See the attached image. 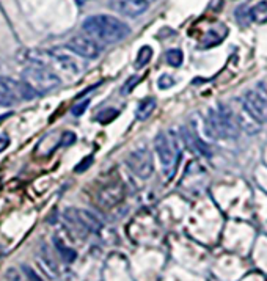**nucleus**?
Wrapping results in <instances>:
<instances>
[{
  "label": "nucleus",
  "mask_w": 267,
  "mask_h": 281,
  "mask_svg": "<svg viewBox=\"0 0 267 281\" xmlns=\"http://www.w3.org/2000/svg\"><path fill=\"white\" fill-rule=\"evenodd\" d=\"M165 60L170 66H173V68H179L184 61V53L181 49H170L165 55Z\"/></svg>",
  "instance_id": "obj_15"
},
{
  "label": "nucleus",
  "mask_w": 267,
  "mask_h": 281,
  "mask_svg": "<svg viewBox=\"0 0 267 281\" xmlns=\"http://www.w3.org/2000/svg\"><path fill=\"white\" fill-rule=\"evenodd\" d=\"M242 105L245 112L251 116V119L264 124L267 123V96L258 90H250L244 95Z\"/></svg>",
  "instance_id": "obj_6"
},
{
  "label": "nucleus",
  "mask_w": 267,
  "mask_h": 281,
  "mask_svg": "<svg viewBox=\"0 0 267 281\" xmlns=\"http://www.w3.org/2000/svg\"><path fill=\"white\" fill-rule=\"evenodd\" d=\"M151 57H153V49H151L150 46H143V47L139 50L136 66H137V68H142V66L148 64L150 60H151Z\"/></svg>",
  "instance_id": "obj_16"
},
{
  "label": "nucleus",
  "mask_w": 267,
  "mask_h": 281,
  "mask_svg": "<svg viewBox=\"0 0 267 281\" xmlns=\"http://www.w3.org/2000/svg\"><path fill=\"white\" fill-rule=\"evenodd\" d=\"M208 127L217 138H237L240 133V123L228 105L219 104L208 115Z\"/></svg>",
  "instance_id": "obj_2"
},
{
  "label": "nucleus",
  "mask_w": 267,
  "mask_h": 281,
  "mask_svg": "<svg viewBox=\"0 0 267 281\" xmlns=\"http://www.w3.org/2000/svg\"><path fill=\"white\" fill-rule=\"evenodd\" d=\"M157 85H159L160 90H167V88L175 85V80H173L170 76H160L159 80H157Z\"/></svg>",
  "instance_id": "obj_18"
},
{
  "label": "nucleus",
  "mask_w": 267,
  "mask_h": 281,
  "mask_svg": "<svg viewBox=\"0 0 267 281\" xmlns=\"http://www.w3.org/2000/svg\"><path fill=\"white\" fill-rule=\"evenodd\" d=\"M24 99L21 82L10 77H0V105L10 107Z\"/></svg>",
  "instance_id": "obj_8"
},
{
  "label": "nucleus",
  "mask_w": 267,
  "mask_h": 281,
  "mask_svg": "<svg viewBox=\"0 0 267 281\" xmlns=\"http://www.w3.org/2000/svg\"><path fill=\"white\" fill-rule=\"evenodd\" d=\"M22 270L27 273V276H29V279H30V281H43L41 278H39V276H38V275H36V273H35V272L30 269L29 265H24V267H22Z\"/></svg>",
  "instance_id": "obj_23"
},
{
  "label": "nucleus",
  "mask_w": 267,
  "mask_h": 281,
  "mask_svg": "<svg viewBox=\"0 0 267 281\" xmlns=\"http://www.w3.org/2000/svg\"><path fill=\"white\" fill-rule=\"evenodd\" d=\"M250 19L258 24H264L267 21V2H258L250 10Z\"/></svg>",
  "instance_id": "obj_14"
},
{
  "label": "nucleus",
  "mask_w": 267,
  "mask_h": 281,
  "mask_svg": "<svg viewBox=\"0 0 267 281\" xmlns=\"http://www.w3.org/2000/svg\"><path fill=\"white\" fill-rule=\"evenodd\" d=\"M8 145H10V138L7 135H0V153L5 151L8 148Z\"/></svg>",
  "instance_id": "obj_24"
},
{
  "label": "nucleus",
  "mask_w": 267,
  "mask_h": 281,
  "mask_svg": "<svg viewBox=\"0 0 267 281\" xmlns=\"http://www.w3.org/2000/svg\"><path fill=\"white\" fill-rule=\"evenodd\" d=\"M127 168L140 179H148L154 171V160L153 154L148 148H140L132 151L126 157Z\"/></svg>",
  "instance_id": "obj_5"
},
{
  "label": "nucleus",
  "mask_w": 267,
  "mask_h": 281,
  "mask_svg": "<svg viewBox=\"0 0 267 281\" xmlns=\"http://www.w3.org/2000/svg\"><path fill=\"white\" fill-rule=\"evenodd\" d=\"M154 110H156V99L146 98L139 104L137 110H136V118L140 119V121H145V119H148L153 115Z\"/></svg>",
  "instance_id": "obj_13"
},
{
  "label": "nucleus",
  "mask_w": 267,
  "mask_h": 281,
  "mask_svg": "<svg viewBox=\"0 0 267 281\" xmlns=\"http://www.w3.org/2000/svg\"><path fill=\"white\" fill-rule=\"evenodd\" d=\"M85 2H88V0H76V4H79V5H84Z\"/></svg>",
  "instance_id": "obj_26"
},
{
  "label": "nucleus",
  "mask_w": 267,
  "mask_h": 281,
  "mask_svg": "<svg viewBox=\"0 0 267 281\" xmlns=\"http://www.w3.org/2000/svg\"><path fill=\"white\" fill-rule=\"evenodd\" d=\"M71 212L74 214L73 219L76 223H79L80 226H84L88 231H99L101 230V222L90 214L88 210H82V209H71Z\"/></svg>",
  "instance_id": "obj_11"
},
{
  "label": "nucleus",
  "mask_w": 267,
  "mask_h": 281,
  "mask_svg": "<svg viewBox=\"0 0 267 281\" xmlns=\"http://www.w3.org/2000/svg\"><path fill=\"white\" fill-rule=\"evenodd\" d=\"M11 115H13V113H5V115H0V124H2V123L5 121V119H7V118H10Z\"/></svg>",
  "instance_id": "obj_25"
},
{
  "label": "nucleus",
  "mask_w": 267,
  "mask_h": 281,
  "mask_svg": "<svg viewBox=\"0 0 267 281\" xmlns=\"http://www.w3.org/2000/svg\"><path fill=\"white\" fill-rule=\"evenodd\" d=\"M55 247H57V250H58V253H60V256L66 261V262H73L74 259H76V251L74 250H71V248H68V247H64L60 240H57L55 239Z\"/></svg>",
  "instance_id": "obj_17"
},
{
  "label": "nucleus",
  "mask_w": 267,
  "mask_h": 281,
  "mask_svg": "<svg viewBox=\"0 0 267 281\" xmlns=\"http://www.w3.org/2000/svg\"><path fill=\"white\" fill-rule=\"evenodd\" d=\"M82 30L87 33V36L107 44L123 41L130 33L126 22L109 15H95L87 18L82 24Z\"/></svg>",
  "instance_id": "obj_1"
},
{
  "label": "nucleus",
  "mask_w": 267,
  "mask_h": 281,
  "mask_svg": "<svg viewBox=\"0 0 267 281\" xmlns=\"http://www.w3.org/2000/svg\"><path fill=\"white\" fill-rule=\"evenodd\" d=\"M66 47H68L71 52H74L76 55L82 57V58H88V60L98 58L102 52L101 44L96 41V39H93L90 36H76L66 44Z\"/></svg>",
  "instance_id": "obj_7"
},
{
  "label": "nucleus",
  "mask_w": 267,
  "mask_h": 281,
  "mask_svg": "<svg viewBox=\"0 0 267 281\" xmlns=\"http://www.w3.org/2000/svg\"><path fill=\"white\" fill-rule=\"evenodd\" d=\"M22 80L38 93V96L60 87L61 84L60 77L44 68V66H30V68H27L22 73Z\"/></svg>",
  "instance_id": "obj_4"
},
{
  "label": "nucleus",
  "mask_w": 267,
  "mask_h": 281,
  "mask_svg": "<svg viewBox=\"0 0 267 281\" xmlns=\"http://www.w3.org/2000/svg\"><path fill=\"white\" fill-rule=\"evenodd\" d=\"M121 196H123L121 187L110 185V187H105V189L101 192L99 199H101V204H104V206H113L121 199Z\"/></svg>",
  "instance_id": "obj_12"
},
{
  "label": "nucleus",
  "mask_w": 267,
  "mask_h": 281,
  "mask_svg": "<svg viewBox=\"0 0 267 281\" xmlns=\"http://www.w3.org/2000/svg\"><path fill=\"white\" fill-rule=\"evenodd\" d=\"M154 150L157 153V157L160 160V165H162L164 175L167 178H173L178 168V162H179V148L178 143L175 142L170 133L160 132L159 135L154 140Z\"/></svg>",
  "instance_id": "obj_3"
},
{
  "label": "nucleus",
  "mask_w": 267,
  "mask_h": 281,
  "mask_svg": "<svg viewBox=\"0 0 267 281\" xmlns=\"http://www.w3.org/2000/svg\"><path fill=\"white\" fill-rule=\"evenodd\" d=\"M181 138L185 142L187 148L192 150L193 153H196V154H199V156H211L209 146H208L203 140H199L192 130L182 127V129H181Z\"/></svg>",
  "instance_id": "obj_10"
},
{
  "label": "nucleus",
  "mask_w": 267,
  "mask_h": 281,
  "mask_svg": "<svg viewBox=\"0 0 267 281\" xmlns=\"http://www.w3.org/2000/svg\"><path fill=\"white\" fill-rule=\"evenodd\" d=\"M140 80H142L140 77H137V76H132V79H130L129 82H127V84L124 85V88H123V91H121L123 95H127V93H130V91H132V88L136 87V85H137V84L140 82Z\"/></svg>",
  "instance_id": "obj_21"
},
{
  "label": "nucleus",
  "mask_w": 267,
  "mask_h": 281,
  "mask_svg": "<svg viewBox=\"0 0 267 281\" xmlns=\"http://www.w3.org/2000/svg\"><path fill=\"white\" fill-rule=\"evenodd\" d=\"M90 105V101L88 99H85V101H82V102H79L77 105H74L73 107V110H71V113L74 115V116H80V115H84V112L87 110V107Z\"/></svg>",
  "instance_id": "obj_19"
},
{
  "label": "nucleus",
  "mask_w": 267,
  "mask_h": 281,
  "mask_svg": "<svg viewBox=\"0 0 267 281\" xmlns=\"http://www.w3.org/2000/svg\"><path fill=\"white\" fill-rule=\"evenodd\" d=\"M93 164V156H88V157H85L82 162H80L77 167H76V171L77 173H82V171H85L90 165Z\"/></svg>",
  "instance_id": "obj_22"
},
{
  "label": "nucleus",
  "mask_w": 267,
  "mask_h": 281,
  "mask_svg": "<svg viewBox=\"0 0 267 281\" xmlns=\"http://www.w3.org/2000/svg\"><path fill=\"white\" fill-rule=\"evenodd\" d=\"M151 0H112L110 7L126 18H139L148 11Z\"/></svg>",
  "instance_id": "obj_9"
},
{
  "label": "nucleus",
  "mask_w": 267,
  "mask_h": 281,
  "mask_svg": "<svg viewBox=\"0 0 267 281\" xmlns=\"http://www.w3.org/2000/svg\"><path fill=\"white\" fill-rule=\"evenodd\" d=\"M76 142V133L74 132H64L63 135H61V142L60 145L61 146H70Z\"/></svg>",
  "instance_id": "obj_20"
}]
</instances>
